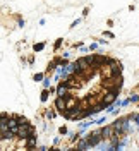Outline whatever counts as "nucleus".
<instances>
[{"mask_svg":"<svg viewBox=\"0 0 139 151\" xmlns=\"http://www.w3.org/2000/svg\"><path fill=\"white\" fill-rule=\"evenodd\" d=\"M31 134H33V127H31L28 122L26 124H19V132H17L19 137H29Z\"/></svg>","mask_w":139,"mask_h":151,"instance_id":"f257e3e1","label":"nucleus"},{"mask_svg":"<svg viewBox=\"0 0 139 151\" xmlns=\"http://www.w3.org/2000/svg\"><path fill=\"white\" fill-rule=\"evenodd\" d=\"M81 79H83V77H81V76H71V77H67V79H65L64 83L67 86H69V88H79V86L83 84V83H81Z\"/></svg>","mask_w":139,"mask_h":151,"instance_id":"f03ea898","label":"nucleus"},{"mask_svg":"<svg viewBox=\"0 0 139 151\" xmlns=\"http://www.w3.org/2000/svg\"><path fill=\"white\" fill-rule=\"evenodd\" d=\"M113 76H117V74L113 72L112 65H103L102 67V77L103 79H110V77H113Z\"/></svg>","mask_w":139,"mask_h":151,"instance_id":"7ed1b4c3","label":"nucleus"},{"mask_svg":"<svg viewBox=\"0 0 139 151\" xmlns=\"http://www.w3.org/2000/svg\"><path fill=\"white\" fill-rule=\"evenodd\" d=\"M102 137H103V136H100V132H94V134H93V137L88 139V142H89V144H98Z\"/></svg>","mask_w":139,"mask_h":151,"instance_id":"20e7f679","label":"nucleus"},{"mask_svg":"<svg viewBox=\"0 0 139 151\" xmlns=\"http://www.w3.org/2000/svg\"><path fill=\"white\" fill-rule=\"evenodd\" d=\"M67 88H69V86L65 84V83L58 86V96H64V98H67V96H69V94H67Z\"/></svg>","mask_w":139,"mask_h":151,"instance_id":"39448f33","label":"nucleus"},{"mask_svg":"<svg viewBox=\"0 0 139 151\" xmlns=\"http://www.w3.org/2000/svg\"><path fill=\"white\" fill-rule=\"evenodd\" d=\"M113 129H115V127H105V129L102 131V136H103V137H107V139H108V137H112Z\"/></svg>","mask_w":139,"mask_h":151,"instance_id":"423d86ee","label":"nucleus"},{"mask_svg":"<svg viewBox=\"0 0 139 151\" xmlns=\"http://www.w3.org/2000/svg\"><path fill=\"white\" fill-rule=\"evenodd\" d=\"M113 100H115V93H112V91H110V93L103 98V103H105V105H107V103H112Z\"/></svg>","mask_w":139,"mask_h":151,"instance_id":"0eeeda50","label":"nucleus"},{"mask_svg":"<svg viewBox=\"0 0 139 151\" xmlns=\"http://www.w3.org/2000/svg\"><path fill=\"white\" fill-rule=\"evenodd\" d=\"M65 101H67V108H72V106H77V101H76L74 98H65Z\"/></svg>","mask_w":139,"mask_h":151,"instance_id":"6e6552de","label":"nucleus"},{"mask_svg":"<svg viewBox=\"0 0 139 151\" xmlns=\"http://www.w3.org/2000/svg\"><path fill=\"white\" fill-rule=\"evenodd\" d=\"M17 120L19 124H26V119H22V117H17Z\"/></svg>","mask_w":139,"mask_h":151,"instance_id":"1a4fd4ad","label":"nucleus"}]
</instances>
